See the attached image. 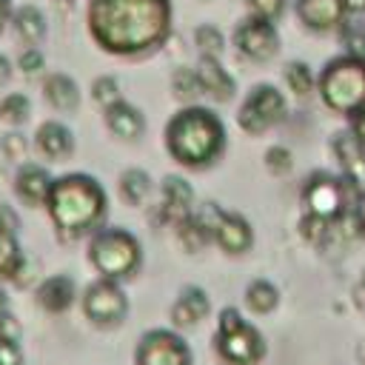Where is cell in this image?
Wrapping results in <instances>:
<instances>
[{
	"instance_id": "obj_1",
	"label": "cell",
	"mask_w": 365,
	"mask_h": 365,
	"mask_svg": "<svg viewBox=\"0 0 365 365\" xmlns=\"http://www.w3.org/2000/svg\"><path fill=\"white\" fill-rule=\"evenodd\" d=\"M86 23L103 51L145 54L171 34V0H88Z\"/></svg>"
},
{
	"instance_id": "obj_2",
	"label": "cell",
	"mask_w": 365,
	"mask_h": 365,
	"mask_svg": "<svg viewBox=\"0 0 365 365\" xmlns=\"http://www.w3.org/2000/svg\"><path fill=\"white\" fill-rule=\"evenodd\" d=\"M46 211L60 237L77 240L100 228L108 211V197H106V188L91 174L71 171V174L54 177L46 200Z\"/></svg>"
},
{
	"instance_id": "obj_3",
	"label": "cell",
	"mask_w": 365,
	"mask_h": 365,
	"mask_svg": "<svg viewBox=\"0 0 365 365\" xmlns=\"http://www.w3.org/2000/svg\"><path fill=\"white\" fill-rule=\"evenodd\" d=\"M165 148L180 165L205 168L225 151V125L202 106L182 108L165 125Z\"/></svg>"
},
{
	"instance_id": "obj_4",
	"label": "cell",
	"mask_w": 365,
	"mask_h": 365,
	"mask_svg": "<svg viewBox=\"0 0 365 365\" xmlns=\"http://www.w3.org/2000/svg\"><path fill=\"white\" fill-rule=\"evenodd\" d=\"M319 97L336 114H359L365 108V60L356 54L334 57L319 74Z\"/></svg>"
},
{
	"instance_id": "obj_5",
	"label": "cell",
	"mask_w": 365,
	"mask_h": 365,
	"mask_svg": "<svg viewBox=\"0 0 365 365\" xmlns=\"http://www.w3.org/2000/svg\"><path fill=\"white\" fill-rule=\"evenodd\" d=\"M214 351L222 365H259L268 354L265 336L237 308H222L214 331Z\"/></svg>"
},
{
	"instance_id": "obj_6",
	"label": "cell",
	"mask_w": 365,
	"mask_h": 365,
	"mask_svg": "<svg viewBox=\"0 0 365 365\" xmlns=\"http://www.w3.org/2000/svg\"><path fill=\"white\" fill-rule=\"evenodd\" d=\"M88 262L103 279H125L131 277L143 262V248L137 237L120 225L114 228H97L88 242Z\"/></svg>"
},
{
	"instance_id": "obj_7",
	"label": "cell",
	"mask_w": 365,
	"mask_h": 365,
	"mask_svg": "<svg viewBox=\"0 0 365 365\" xmlns=\"http://www.w3.org/2000/svg\"><path fill=\"white\" fill-rule=\"evenodd\" d=\"M356 194H359V188H356V180H351V177L339 180V177L325 174V171L311 174L305 188H302L305 217L334 228L336 222L351 220L348 205H354Z\"/></svg>"
},
{
	"instance_id": "obj_8",
	"label": "cell",
	"mask_w": 365,
	"mask_h": 365,
	"mask_svg": "<svg viewBox=\"0 0 365 365\" xmlns=\"http://www.w3.org/2000/svg\"><path fill=\"white\" fill-rule=\"evenodd\" d=\"M83 314L97 328H117L128 314V297L117 279H94L83 291Z\"/></svg>"
},
{
	"instance_id": "obj_9",
	"label": "cell",
	"mask_w": 365,
	"mask_h": 365,
	"mask_svg": "<svg viewBox=\"0 0 365 365\" xmlns=\"http://www.w3.org/2000/svg\"><path fill=\"white\" fill-rule=\"evenodd\" d=\"M285 97L279 88L268 86V83H259L248 97L245 103L240 106V114H237V123L245 134H265L271 125L282 123L285 120Z\"/></svg>"
},
{
	"instance_id": "obj_10",
	"label": "cell",
	"mask_w": 365,
	"mask_h": 365,
	"mask_svg": "<svg viewBox=\"0 0 365 365\" xmlns=\"http://www.w3.org/2000/svg\"><path fill=\"white\" fill-rule=\"evenodd\" d=\"M134 365H194V354L177 331L151 328L134 348Z\"/></svg>"
},
{
	"instance_id": "obj_11",
	"label": "cell",
	"mask_w": 365,
	"mask_h": 365,
	"mask_svg": "<svg viewBox=\"0 0 365 365\" xmlns=\"http://www.w3.org/2000/svg\"><path fill=\"white\" fill-rule=\"evenodd\" d=\"M234 46L245 60L254 63H265L279 51V34L274 29V23L259 20L254 14H248L237 29H234Z\"/></svg>"
},
{
	"instance_id": "obj_12",
	"label": "cell",
	"mask_w": 365,
	"mask_h": 365,
	"mask_svg": "<svg viewBox=\"0 0 365 365\" xmlns=\"http://www.w3.org/2000/svg\"><path fill=\"white\" fill-rule=\"evenodd\" d=\"M211 240L225 254H242V251L251 248L254 231H251V222L242 214H234V211H222L220 208V214L214 220V228H211Z\"/></svg>"
},
{
	"instance_id": "obj_13",
	"label": "cell",
	"mask_w": 365,
	"mask_h": 365,
	"mask_svg": "<svg viewBox=\"0 0 365 365\" xmlns=\"http://www.w3.org/2000/svg\"><path fill=\"white\" fill-rule=\"evenodd\" d=\"M51 182H54V177L48 174V168H43L37 163H23L14 171V194L23 205H31V208L46 205Z\"/></svg>"
},
{
	"instance_id": "obj_14",
	"label": "cell",
	"mask_w": 365,
	"mask_h": 365,
	"mask_svg": "<svg viewBox=\"0 0 365 365\" xmlns=\"http://www.w3.org/2000/svg\"><path fill=\"white\" fill-rule=\"evenodd\" d=\"M34 299L46 314H66L77 299V285L68 274H51L37 285Z\"/></svg>"
},
{
	"instance_id": "obj_15",
	"label": "cell",
	"mask_w": 365,
	"mask_h": 365,
	"mask_svg": "<svg viewBox=\"0 0 365 365\" xmlns=\"http://www.w3.org/2000/svg\"><path fill=\"white\" fill-rule=\"evenodd\" d=\"M345 0H297L299 20L314 31H331L345 20Z\"/></svg>"
},
{
	"instance_id": "obj_16",
	"label": "cell",
	"mask_w": 365,
	"mask_h": 365,
	"mask_svg": "<svg viewBox=\"0 0 365 365\" xmlns=\"http://www.w3.org/2000/svg\"><path fill=\"white\" fill-rule=\"evenodd\" d=\"M34 145L46 160H66L74 151V134L60 120H46L34 131Z\"/></svg>"
},
{
	"instance_id": "obj_17",
	"label": "cell",
	"mask_w": 365,
	"mask_h": 365,
	"mask_svg": "<svg viewBox=\"0 0 365 365\" xmlns=\"http://www.w3.org/2000/svg\"><path fill=\"white\" fill-rule=\"evenodd\" d=\"M208 311H211L208 294L200 285H185L180 291L177 302L171 305V322L177 328H194L208 317Z\"/></svg>"
},
{
	"instance_id": "obj_18",
	"label": "cell",
	"mask_w": 365,
	"mask_h": 365,
	"mask_svg": "<svg viewBox=\"0 0 365 365\" xmlns=\"http://www.w3.org/2000/svg\"><path fill=\"white\" fill-rule=\"evenodd\" d=\"M103 120H106V128L120 137V140H140L143 131H145V117L140 108H134L131 103L125 100H117L114 106L103 108Z\"/></svg>"
},
{
	"instance_id": "obj_19",
	"label": "cell",
	"mask_w": 365,
	"mask_h": 365,
	"mask_svg": "<svg viewBox=\"0 0 365 365\" xmlns=\"http://www.w3.org/2000/svg\"><path fill=\"white\" fill-rule=\"evenodd\" d=\"M191 202H194V188L182 180V177H165L163 182V205H160V217L165 222H180L182 217L191 214Z\"/></svg>"
},
{
	"instance_id": "obj_20",
	"label": "cell",
	"mask_w": 365,
	"mask_h": 365,
	"mask_svg": "<svg viewBox=\"0 0 365 365\" xmlns=\"http://www.w3.org/2000/svg\"><path fill=\"white\" fill-rule=\"evenodd\" d=\"M334 157L342 165L345 177H351V180L359 182V177L365 174V143H362V137L354 128L339 131L334 137Z\"/></svg>"
},
{
	"instance_id": "obj_21",
	"label": "cell",
	"mask_w": 365,
	"mask_h": 365,
	"mask_svg": "<svg viewBox=\"0 0 365 365\" xmlns=\"http://www.w3.org/2000/svg\"><path fill=\"white\" fill-rule=\"evenodd\" d=\"M197 77L202 86V94L214 97L217 103H228L234 97V77L220 66V57H200Z\"/></svg>"
},
{
	"instance_id": "obj_22",
	"label": "cell",
	"mask_w": 365,
	"mask_h": 365,
	"mask_svg": "<svg viewBox=\"0 0 365 365\" xmlns=\"http://www.w3.org/2000/svg\"><path fill=\"white\" fill-rule=\"evenodd\" d=\"M43 97L54 111H77L80 106V86L66 71H51L43 80Z\"/></svg>"
},
{
	"instance_id": "obj_23",
	"label": "cell",
	"mask_w": 365,
	"mask_h": 365,
	"mask_svg": "<svg viewBox=\"0 0 365 365\" xmlns=\"http://www.w3.org/2000/svg\"><path fill=\"white\" fill-rule=\"evenodd\" d=\"M11 26H14L17 37H20L26 46H40L43 37H46V14H43L37 6H31V3L17 6V9L11 11Z\"/></svg>"
},
{
	"instance_id": "obj_24",
	"label": "cell",
	"mask_w": 365,
	"mask_h": 365,
	"mask_svg": "<svg viewBox=\"0 0 365 365\" xmlns=\"http://www.w3.org/2000/svg\"><path fill=\"white\" fill-rule=\"evenodd\" d=\"M23 268V248L9 222L0 220V279H14Z\"/></svg>"
},
{
	"instance_id": "obj_25",
	"label": "cell",
	"mask_w": 365,
	"mask_h": 365,
	"mask_svg": "<svg viewBox=\"0 0 365 365\" xmlns=\"http://www.w3.org/2000/svg\"><path fill=\"white\" fill-rule=\"evenodd\" d=\"M177 240L182 242V248L188 251V254H197L202 245H208L211 242V228L202 222V217L200 214H188V217H182L177 225Z\"/></svg>"
},
{
	"instance_id": "obj_26",
	"label": "cell",
	"mask_w": 365,
	"mask_h": 365,
	"mask_svg": "<svg viewBox=\"0 0 365 365\" xmlns=\"http://www.w3.org/2000/svg\"><path fill=\"white\" fill-rule=\"evenodd\" d=\"M151 194V177L143 168H125L120 174V197L125 205H143Z\"/></svg>"
},
{
	"instance_id": "obj_27",
	"label": "cell",
	"mask_w": 365,
	"mask_h": 365,
	"mask_svg": "<svg viewBox=\"0 0 365 365\" xmlns=\"http://www.w3.org/2000/svg\"><path fill=\"white\" fill-rule=\"evenodd\" d=\"M245 305L254 311V314H271L277 305H279V291L274 282L268 279H254L248 282L245 288Z\"/></svg>"
},
{
	"instance_id": "obj_28",
	"label": "cell",
	"mask_w": 365,
	"mask_h": 365,
	"mask_svg": "<svg viewBox=\"0 0 365 365\" xmlns=\"http://www.w3.org/2000/svg\"><path fill=\"white\" fill-rule=\"evenodd\" d=\"M29 114H31V100L26 94H20V91H9L0 100V120L6 125L17 128V125H23L29 120Z\"/></svg>"
},
{
	"instance_id": "obj_29",
	"label": "cell",
	"mask_w": 365,
	"mask_h": 365,
	"mask_svg": "<svg viewBox=\"0 0 365 365\" xmlns=\"http://www.w3.org/2000/svg\"><path fill=\"white\" fill-rule=\"evenodd\" d=\"M285 83L294 94L308 97L314 91V71L308 68V63H288L285 68Z\"/></svg>"
},
{
	"instance_id": "obj_30",
	"label": "cell",
	"mask_w": 365,
	"mask_h": 365,
	"mask_svg": "<svg viewBox=\"0 0 365 365\" xmlns=\"http://www.w3.org/2000/svg\"><path fill=\"white\" fill-rule=\"evenodd\" d=\"M171 88L180 100H197L202 94V86H200V77L197 71L191 68H177L174 77H171Z\"/></svg>"
},
{
	"instance_id": "obj_31",
	"label": "cell",
	"mask_w": 365,
	"mask_h": 365,
	"mask_svg": "<svg viewBox=\"0 0 365 365\" xmlns=\"http://www.w3.org/2000/svg\"><path fill=\"white\" fill-rule=\"evenodd\" d=\"M194 40H197V46H200V54H205V57H220V51H222V46H225L222 31H220L217 26H208V23L194 31Z\"/></svg>"
},
{
	"instance_id": "obj_32",
	"label": "cell",
	"mask_w": 365,
	"mask_h": 365,
	"mask_svg": "<svg viewBox=\"0 0 365 365\" xmlns=\"http://www.w3.org/2000/svg\"><path fill=\"white\" fill-rule=\"evenodd\" d=\"M91 97H94L103 108H108V106H114L117 100H123V97H120V83H117L114 77L103 74V77L94 80V86H91Z\"/></svg>"
},
{
	"instance_id": "obj_33",
	"label": "cell",
	"mask_w": 365,
	"mask_h": 365,
	"mask_svg": "<svg viewBox=\"0 0 365 365\" xmlns=\"http://www.w3.org/2000/svg\"><path fill=\"white\" fill-rule=\"evenodd\" d=\"M265 168L274 174V177H285L291 174L294 168V154L285 148V145H274L265 151Z\"/></svg>"
},
{
	"instance_id": "obj_34",
	"label": "cell",
	"mask_w": 365,
	"mask_h": 365,
	"mask_svg": "<svg viewBox=\"0 0 365 365\" xmlns=\"http://www.w3.org/2000/svg\"><path fill=\"white\" fill-rule=\"evenodd\" d=\"M0 148H3L6 160H11V163L23 165V163H26V154H29V140H26L20 131H9V134H3Z\"/></svg>"
},
{
	"instance_id": "obj_35",
	"label": "cell",
	"mask_w": 365,
	"mask_h": 365,
	"mask_svg": "<svg viewBox=\"0 0 365 365\" xmlns=\"http://www.w3.org/2000/svg\"><path fill=\"white\" fill-rule=\"evenodd\" d=\"M17 68H20L26 77H37V74H43V68H46V57H43V51H40L37 46H26V48L17 54Z\"/></svg>"
},
{
	"instance_id": "obj_36",
	"label": "cell",
	"mask_w": 365,
	"mask_h": 365,
	"mask_svg": "<svg viewBox=\"0 0 365 365\" xmlns=\"http://www.w3.org/2000/svg\"><path fill=\"white\" fill-rule=\"evenodd\" d=\"M245 3H248V9H251L254 17L268 20V23H274L285 11V0H245Z\"/></svg>"
},
{
	"instance_id": "obj_37",
	"label": "cell",
	"mask_w": 365,
	"mask_h": 365,
	"mask_svg": "<svg viewBox=\"0 0 365 365\" xmlns=\"http://www.w3.org/2000/svg\"><path fill=\"white\" fill-rule=\"evenodd\" d=\"M23 362H26V354L20 348V339L0 336V365H23Z\"/></svg>"
},
{
	"instance_id": "obj_38",
	"label": "cell",
	"mask_w": 365,
	"mask_h": 365,
	"mask_svg": "<svg viewBox=\"0 0 365 365\" xmlns=\"http://www.w3.org/2000/svg\"><path fill=\"white\" fill-rule=\"evenodd\" d=\"M351 222L356 225V231H365V191H359L351 205Z\"/></svg>"
},
{
	"instance_id": "obj_39",
	"label": "cell",
	"mask_w": 365,
	"mask_h": 365,
	"mask_svg": "<svg viewBox=\"0 0 365 365\" xmlns=\"http://www.w3.org/2000/svg\"><path fill=\"white\" fill-rule=\"evenodd\" d=\"M20 334H23V328H20L17 317H14V314H6V317L0 319V336H9V339H20Z\"/></svg>"
},
{
	"instance_id": "obj_40",
	"label": "cell",
	"mask_w": 365,
	"mask_h": 365,
	"mask_svg": "<svg viewBox=\"0 0 365 365\" xmlns=\"http://www.w3.org/2000/svg\"><path fill=\"white\" fill-rule=\"evenodd\" d=\"M11 71H14V68H11V60H9V57L0 51V88H3V86H9Z\"/></svg>"
},
{
	"instance_id": "obj_41",
	"label": "cell",
	"mask_w": 365,
	"mask_h": 365,
	"mask_svg": "<svg viewBox=\"0 0 365 365\" xmlns=\"http://www.w3.org/2000/svg\"><path fill=\"white\" fill-rule=\"evenodd\" d=\"M11 11H14V6H11V0H0V31L11 23Z\"/></svg>"
},
{
	"instance_id": "obj_42",
	"label": "cell",
	"mask_w": 365,
	"mask_h": 365,
	"mask_svg": "<svg viewBox=\"0 0 365 365\" xmlns=\"http://www.w3.org/2000/svg\"><path fill=\"white\" fill-rule=\"evenodd\" d=\"M354 131L362 137V143H365V108L359 111V114H354Z\"/></svg>"
},
{
	"instance_id": "obj_43",
	"label": "cell",
	"mask_w": 365,
	"mask_h": 365,
	"mask_svg": "<svg viewBox=\"0 0 365 365\" xmlns=\"http://www.w3.org/2000/svg\"><path fill=\"white\" fill-rule=\"evenodd\" d=\"M345 9H348V11L362 14V11H365V0H345Z\"/></svg>"
},
{
	"instance_id": "obj_44",
	"label": "cell",
	"mask_w": 365,
	"mask_h": 365,
	"mask_svg": "<svg viewBox=\"0 0 365 365\" xmlns=\"http://www.w3.org/2000/svg\"><path fill=\"white\" fill-rule=\"evenodd\" d=\"M6 314H11V308H9V297H6V291L0 288V319H3Z\"/></svg>"
},
{
	"instance_id": "obj_45",
	"label": "cell",
	"mask_w": 365,
	"mask_h": 365,
	"mask_svg": "<svg viewBox=\"0 0 365 365\" xmlns=\"http://www.w3.org/2000/svg\"><path fill=\"white\" fill-rule=\"evenodd\" d=\"M362 288H365V277H362Z\"/></svg>"
}]
</instances>
